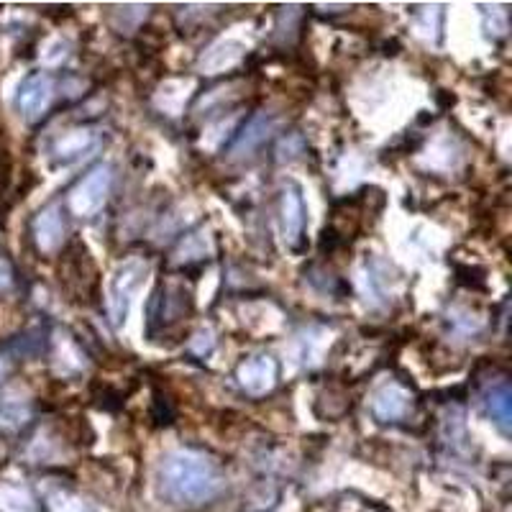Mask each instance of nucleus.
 I'll use <instances>...</instances> for the list:
<instances>
[{
  "label": "nucleus",
  "mask_w": 512,
  "mask_h": 512,
  "mask_svg": "<svg viewBox=\"0 0 512 512\" xmlns=\"http://www.w3.org/2000/svg\"><path fill=\"white\" fill-rule=\"evenodd\" d=\"M226 487V477L216 459L195 448H177L159 464V489L172 505H205Z\"/></svg>",
  "instance_id": "1"
},
{
  "label": "nucleus",
  "mask_w": 512,
  "mask_h": 512,
  "mask_svg": "<svg viewBox=\"0 0 512 512\" xmlns=\"http://www.w3.org/2000/svg\"><path fill=\"white\" fill-rule=\"evenodd\" d=\"M195 303L192 292L182 282H162L154 290L152 303H149V320H146V333L149 338L169 336L177 328H182L190 320Z\"/></svg>",
  "instance_id": "2"
},
{
  "label": "nucleus",
  "mask_w": 512,
  "mask_h": 512,
  "mask_svg": "<svg viewBox=\"0 0 512 512\" xmlns=\"http://www.w3.org/2000/svg\"><path fill=\"white\" fill-rule=\"evenodd\" d=\"M113 187V169L108 164H95L70 190V210L80 218H93L105 205Z\"/></svg>",
  "instance_id": "3"
},
{
  "label": "nucleus",
  "mask_w": 512,
  "mask_h": 512,
  "mask_svg": "<svg viewBox=\"0 0 512 512\" xmlns=\"http://www.w3.org/2000/svg\"><path fill=\"white\" fill-rule=\"evenodd\" d=\"M146 277V262L141 259H128L121 267L116 269L111 280V292H108V315H111V323L116 328H121L126 323L128 308H131V300H134L136 290L141 287Z\"/></svg>",
  "instance_id": "4"
},
{
  "label": "nucleus",
  "mask_w": 512,
  "mask_h": 512,
  "mask_svg": "<svg viewBox=\"0 0 512 512\" xmlns=\"http://www.w3.org/2000/svg\"><path fill=\"white\" fill-rule=\"evenodd\" d=\"M54 100V80L47 72H34L21 82L16 95V105L26 121H41L52 108Z\"/></svg>",
  "instance_id": "5"
},
{
  "label": "nucleus",
  "mask_w": 512,
  "mask_h": 512,
  "mask_svg": "<svg viewBox=\"0 0 512 512\" xmlns=\"http://www.w3.org/2000/svg\"><path fill=\"white\" fill-rule=\"evenodd\" d=\"M277 377H280V367L267 354L251 356L239 367V384L244 387L246 395L251 397L269 395L277 387Z\"/></svg>",
  "instance_id": "6"
},
{
  "label": "nucleus",
  "mask_w": 512,
  "mask_h": 512,
  "mask_svg": "<svg viewBox=\"0 0 512 512\" xmlns=\"http://www.w3.org/2000/svg\"><path fill=\"white\" fill-rule=\"evenodd\" d=\"M413 408V395L402 382H390L379 387L372 397V413L379 423H400Z\"/></svg>",
  "instance_id": "7"
},
{
  "label": "nucleus",
  "mask_w": 512,
  "mask_h": 512,
  "mask_svg": "<svg viewBox=\"0 0 512 512\" xmlns=\"http://www.w3.org/2000/svg\"><path fill=\"white\" fill-rule=\"evenodd\" d=\"M282 233L292 251L305 249V200L297 185H287L282 192Z\"/></svg>",
  "instance_id": "8"
},
{
  "label": "nucleus",
  "mask_w": 512,
  "mask_h": 512,
  "mask_svg": "<svg viewBox=\"0 0 512 512\" xmlns=\"http://www.w3.org/2000/svg\"><path fill=\"white\" fill-rule=\"evenodd\" d=\"M31 233H34L36 249L44 251V254H54V251L62 249L64 233H67L62 208L57 203H52L44 210H39V216L31 223Z\"/></svg>",
  "instance_id": "9"
},
{
  "label": "nucleus",
  "mask_w": 512,
  "mask_h": 512,
  "mask_svg": "<svg viewBox=\"0 0 512 512\" xmlns=\"http://www.w3.org/2000/svg\"><path fill=\"white\" fill-rule=\"evenodd\" d=\"M274 128H277V121H274L272 116H267V113H256V116L241 128L239 136L233 139L228 154H231V157H246V154L254 152L256 146H262L264 141L272 136Z\"/></svg>",
  "instance_id": "10"
},
{
  "label": "nucleus",
  "mask_w": 512,
  "mask_h": 512,
  "mask_svg": "<svg viewBox=\"0 0 512 512\" xmlns=\"http://www.w3.org/2000/svg\"><path fill=\"white\" fill-rule=\"evenodd\" d=\"M95 146H98V134L93 128H75V131H67L64 136H59L57 144H54V159L59 164H70L75 159L85 157Z\"/></svg>",
  "instance_id": "11"
},
{
  "label": "nucleus",
  "mask_w": 512,
  "mask_h": 512,
  "mask_svg": "<svg viewBox=\"0 0 512 512\" xmlns=\"http://www.w3.org/2000/svg\"><path fill=\"white\" fill-rule=\"evenodd\" d=\"M484 405H487L489 418L495 420L497 428L502 433H510V384L507 379L497 382L492 390L484 395Z\"/></svg>",
  "instance_id": "12"
},
{
  "label": "nucleus",
  "mask_w": 512,
  "mask_h": 512,
  "mask_svg": "<svg viewBox=\"0 0 512 512\" xmlns=\"http://www.w3.org/2000/svg\"><path fill=\"white\" fill-rule=\"evenodd\" d=\"M239 59H241L239 41H221V44H216V47L210 49V52L200 59V64H203V70H208L210 75H218V72L233 67Z\"/></svg>",
  "instance_id": "13"
},
{
  "label": "nucleus",
  "mask_w": 512,
  "mask_h": 512,
  "mask_svg": "<svg viewBox=\"0 0 512 512\" xmlns=\"http://www.w3.org/2000/svg\"><path fill=\"white\" fill-rule=\"evenodd\" d=\"M0 507L3 512H36L34 500L29 497V492L18 487H3L0 489Z\"/></svg>",
  "instance_id": "14"
},
{
  "label": "nucleus",
  "mask_w": 512,
  "mask_h": 512,
  "mask_svg": "<svg viewBox=\"0 0 512 512\" xmlns=\"http://www.w3.org/2000/svg\"><path fill=\"white\" fill-rule=\"evenodd\" d=\"M47 507L52 512H93L80 497L67 495V492H54V495H49Z\"/></svg>",
  "instance_id": "15"
},
{
  "label": "nucleus",
  "mask_w": 512,
  "mask_h": 512,
  "mask_svg": "<svg viewBox=\"0 0 512 512\" xmlns=\"http://www.w3.org/2000/svg\"><path fill=\"white\" fill-rule=\"evenodd\" d=\"M195 338H200V341H192L190 349L195 351V354H198V356L210 354V349H213V344H216V341H213V333H210V331H200Z\"/></svg>",
  "instance_id": "16"
},
{
  "label": "nucleus",
  "mask_w": 512,
  "mask_h": 512,
  "mask_svg": "<svg viewBox=\"0 0 512 512\" xmlns=\"http://www.w3.org/2000/svg\"><path fill=\"white\" fill-rule=\"evenodd\" d=\"M13 277H16V272H13V264L8 262L6 256H0V292L8 290V287H13Z\"/></svg>",
  "instance_id": "17"
}]
</instances>
